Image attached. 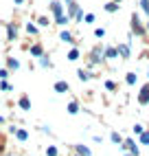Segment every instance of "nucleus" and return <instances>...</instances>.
I'll return each mask as SVG.
<instances>
[{
	"label": "nucleus",
	"mask_w": 149,
	"mask_h": 156,
	"mask_svg": "<svg viewBox=\"0 0 149 156\" xmlns=\"http://www.w3.org/2000/svg\"><path fill=\"white\" fill-rule=\"evenodd\" d=\"M101 59H103V46H94V48L90 51V55H88V66H90V68L99 66Z\"/></svg>",
	"instance_id": "nucleus-1"
},
{
	"label": "nucleus",
	"mask_w": 149,
	"mask_h": 156,
	"mask_svg": "<svg viewBox=\"0 0 149 156\" xmlns=\"http://www.w3.org/2000/svg\"><path fill=\"white\" fill-rule=\"evenodd\" d=\"M145 33H147V27H143V22H140V18H138V13H132V35L143 37Z\"/></svg>",
	"instance_id": "nucleus-2"
},
{
	"label": "nucleus",
	"mask_w": 149,
	"mask_h": 156,
	"mask_svg": "<svg viewBox=\"0 0 149 156\" xmlns=\"http://www.w3.org/2000/svg\"><path fill=\"white\" fill-rule=\"evenodd\" d=\"M50 13L53 16H55V18H61V16H66V13H64V2H61V0H50Z\"/></svg>",
	"instance_id": "nucleus-3"
},
{
	"label": "nucleus",
	"mask_w": 149,
	"mask_h": 156,
	"mask_svg": "<svg viewBox=\"0 0 149 156\" xmlns=\"http://www.w3.org/2000/svg\"><path fill=\"white\" fill-rule=\"evenodd\" d=\"M138 103H140V106H147L149 103V81L140 88V92H138Z\"/></svg>",
	"instance_id": "nucleus-4"
},
{
	"label": "nucleus",
	"mask_w": 149,
	"mask_h": 156,
	"mask_svg": "<svg viewBox=\"0 0 149 156\" xmlns=\"http://www.w3.org/2000/svg\"><path fill=\"white\" fill-rule=\"evenodd\" d=\"M114 57H119V48L116 46H105L103 48V59H114Z\"/></svg>",
	"instance_id": "nucleus-5"
},
{
	"label": "nucleus",
	"mask_w": 149,
	"mask_h": 156,
	"mask_svg": "<svg viewBox=\"0 0 149 156\" xmlns=\"http://www.w3.org/2000/svg\"><path fill=\"white\" fill-rule=\"evenodd\" d=\"M66 7H68V13H66L68 18H77V13L81 11V7H79L77 2H74V0H72V2H70V5H66Z\"/></svg>",
	"instance_id": "nucleus-6"
},
{
	"label": "nucleus",
	"mask_w": 149,
	"mask_h": 156,
	"mask_svg": "<svg viewBox=\"0 0 149 156\" xmlns=\"http://www.w3.org/2000/svg\"><path fill=\"white\" fill-rule=\"evenodd\" d=\"M74 150H77V156H92V150L88 145H74Z\"/></svg>",
	"instance_id": "nucleus-7"
},
{
	"label": "nucleus",
	"mask_w": 149,
	"mask_h": 156,
	"mask_svg": "<svg viewBox=\"0 0 149 156\" xmlns=\"http://www.w3.org/2000/svg\"><path fill=\"white\" fill-rule=\"evenodd\" d=\"M116 48H119V55H121L123 59H127V57H130V53H132V51H130V42H127V44H121V46H116Z\"/></svg>",
	"instance_id": "nucleus-8"
},
{
	"label": "nucleus",
	"mask_w": 149,
	"mask_h": 156,
	"mask_svg": "<svg viewBox=\"0 0 149 156\" xmlns=\"http://www.w3.org/2000/svg\"><path fill=\"white\" fill-rule=\"evenodd\" d=\"M18 37V27L16 24H9L7 27V40H16Z\"/></svg>",
	"instance_id": "nucleus-9"
},
{
	"label": "nucleus",
	"mask_w": 149,
	"mask_h": 156,
	"mask_svg": "<svg viewBox=\"0 0 149 156\" xmlns=\"http://www.w3.org/2000/svg\"><path fill=\"white\" fill-rule=\"evenodd\" d=\"M125 81H127V86H134L136 81H138V75H136L134 70H130V73H127V75H125Z\"/></svg>",
	"instance_id": "nucleus-10"
},
{
	"label": "nucleus",
	"mask_w": 149,
	"mask_h": 156,
	"mask_svg": "<svg viewBox=\"0 0 149 156\" xmlns=\"http://www.w3.org/2000/svg\"><path fill=\"white\" fill-rule=\"evenodd\" d=\"M31 55H33V57H42V55H44L42 44H33V46H31Z\"/></svg>",
	"instance_id": "nucleus-11"
},
{
	"label": "nucleus",
	"mask_w": 149,
	"mask_h": 156,
	"mask_svg": "<svg viewBox=\"0 0 149 156\" xmlns=\"http://www.w3.org/2000/svg\"><path fill=\"white\" fill-rule=\"evenodd\" d=\"M18 106L22 108V110H31V101H29V97L22 95V97H20V101H18Z\"/></svg>",
	"instance_id": "nucleus-12"
},
{
	"label": "nucleus",
	"mask_w": 149,
	"mask_h": 156,
	"mask_svg": "<svg viewBox=\"0 0 149 156\" xmlns=\"http://www.w3.org/2000/svg\"><path fill=\"white\" fill-rule=\"evenodd\" d=\"M7 66H9V70H18L20 68V62L16 57H7Z\"/></svg>",
	"instance_id": "nucleus-13"
},
{
	"label": "nucleus",
	"mask_w": 149,
	"mask_h": 156,
	"mask_svg": "<svg viewBox=\"0 0 149 156\" xmlns=\"http://www.w3.org/2000/svg\"><path fill=\"white\" fill-rule=\"evenodd\" d=\"M40 66H42V68H50V66H53V64H50V57H48L46 53L40 57Z\"/></svg>",
	"instance_id": "nucleus-14"
},
{
	"label": "nucleus",
	"mask_w": 149,
	"mask_h": 156,
	"mask_svg": "<svg viewBox=\"0 0 149 156\" xmlns=\"http://www.w3.org/2000/svg\"><path fill=\"white\" fill-rule=\"evenodd\" d=\"M55 92H68V84L66 81H55Z\"/></svg>",
	"instance_id": "nucleus-15"
},
{
	"label": "nucleus",
	"mask_w": 149,
	"mask_h": 156,
	"mask_svg": "<svg viewBox=\"0 0 149 156\" xmlns=\"http://www.w3.org/2000/svg\"><path fill=\"white\" fill-rule=\"evenodd\" d=\"M105 11H108V13H116V11H119V5H116V2H112V0H110V2L105 5Z\"/></svg>",
	"instance_id": "nucleus-16"
},
{
	"label": "nucleus",
	"mask_w": 149,
	"mask_h": 156,
	"mask_svg": "<svg viewBox=\"0 0 149 156\" xmlns=\"http://www.w3.org/2000/svg\"><path fill=\"white\" fill-rule=\"evenodd\" d=\"M68 59H70V62H77V59H79V48H70V51H68Z\"/></svg>",
	"instance_id": "nucleus-17"
},
{
	"label": "nucleus",
	"mask_w": 149,
	"mask_h": 156,
	"mask_svg": "<svg viewBox=\"0 0 149 156\" xmlns=\"http://www.w3.org/2000/svg\"><path fill=\"white\" fill-rule=\"evenodd\" d=\"M77 77H79L81 81H88V79H90V73L83 70V68H79V70H77Z\"/></svg>",
	"instance_id": "nucleus-18"
},
{
	"label": "nucleus",
	"mask_w": 149,
	"mask_h": 156,
	"mask_svg": "<svg viewBox=\"0 0 149 156\" xmlns=\"http://www.w3.org/2000/svg\"><path fill=\"white\" fill-rule=\"evenodd\" d=\"M68 112H70V114H77V112H79V101H70V103H68Z\"/></svg>",
	"instance_id": "nucleus-19"
},
{
	"label": "nucleus",
	"mask_w": 149,
	"mask_h": 156,
	"mask_svg": "<svg viewBox=\"0 0 149 156\" xmlns=\"http://www.w3.org/2000/svg\"><path fill=\"white\" fill-rule=\"evenodd\" d=\"M16 136H18V141H26L29 139V132L26 130H16Z\"/></svg>",
	"instance_id": "nucleus-20"
},
{
	"label": "nucleus",
	"mask_w": 149,
	"mask_h": 156,
	"mask_svg": "<svg viewBox=\"0 0 149 156\" xmlns=\"http://www.w3.org/2000/svg\"><path fill=\"white\" fill-rule=\"evenodd\" d=\"M37 31H40V29H37L33 22H29V24H26V33H31V35H37Z\"/></svg>",
	"instance_id": "nucleus-21"
},
{
	"label": "nucleus",
	"mask_w": 149,
	"mask_h": 156,
	"mask_svg": "<svg viewBox=\"0 0 149 156\" xmlns=\"http://www.w3.org/2000/svg\"><path fill=\"white\" fill-rule=\"evenodd\" d=\"M59 37L64 40V42H72V35H70V31H61Z\"/></svg>",
	"instance_id": "nucleus-22"
},
{
	"label": "nucleus",
	"mask_w": 149,
	"mask_h": 156,
	"mask_svg": "<svg viewBox=\"0 0 149 156\" xmlns=\"http://www.w3.org/2000/svg\"><path fill=\"white\" fill-rule=\"evenodd\" d=\"M55 22H57L59 27H64V24H68V22H70V18H68V16H61V18H55Z\"/></svg>",
	"instance_id": "nucleus-23"
},
{
	"label": "nucleus",
	"mask_w": 149,
	"mask_h": 156,
	"mask_svg": "<svg viewBox=\"0 0 149 156\" xmlns=\"http://www.w3.org/2000/svg\"><path fill=\"white\" fill-rule=\"evenodd\" d=\"M140 143H143V145H149V132H147V130L140 134Z\"/></svg>",
	"instance_id": "nucleus-24"
},
{
	"label": "nucleus",
	"mask_w": 149,
	"mask_h": 156,
	"mask_svg": "<svg viewBox=\"0 0 149 156\" xmlns=\"http://www.w3.org/2000/svg\"><path fill=\"white\" fill-rule=\"evenodd\" d=\"M110 139H112V143H119V145H123V139H121V134H116V132H114Z\"/></svg>",
	"instance_id": "nucleus-25"
},
{
	"label": "nucleus",
	"mask_w": 149,
	"mask_h": 156,
	"mask_svg": "<svg viewBox=\"0 0 149 156\" xmlns=\"http://www.w3.org/2000/svg\"><path fill=\"white\" fill-rule=\"evenodd\" d=\"M37 24H40V27H46V24H48V18H46V16H40V18H37Z\"/></svg>",
	"instance_id": "nucleus-26"
},
{
	"label": "nucleus",
	"mask_w": 149,
	"mask_h": 156,
	"mask_svg": "<svg viewBox=\"0 0 149 156\" xmlns=\"http://www.w3.org/2000/svg\"><path fill=\"white\" fill-rule=\"evenodd\" d=\"M0 88H2V90H11L13 86H11V84H9V81H7V79H2V81H0Z\"/></svg>",
	"instance_id": "nucleus-27"
},
{
	"label": "nucleus",
	"mask_w": 149,
	"mask_h": 156,
	"mask_svg": "<svg viewBox=\"0 0 149 156\" xmlns=\"http://www.w3.org/2000/svg\"><path fill=\"white\" fill-rule=\"evenodd\" d=\"M143 132H145V128L140 126V123H136V126H134V134H138V136H140Z\"/></svg>",
	"instance_id": "nucleus-28"
},
{
	"label": "nucleus",
	"mask_w": 149,
	"mask_h": 156,
	"mask_svg": "<svg viewBox=\"0 0 149 156\" xmlns=\"http://www.w3.org/2000/svg\"><path fill=\"white\" fill-rule=\"evenodd\" d=\"M105 88H108V90H116V84L112 79H105Z\"/></svg>",
	"instance_id": "nucleus-29"
},
{
	"label": "nucleus",
	"mask_w": 149,
	"mask_h": 156,
	"mask_svg": "<svg viewBox=\"0 0 149 156\" xmlns=\"http://www.w3.org/2000/svg\"><path fill=\"white\" fill-rule=\"evenodd\" d=\"M46 156H57V147H55V145H50V147L46 150Z\"/></svg>",
	"instance_id": "nucleus-30"
},
{
	"label": "nucleus",
	"mask_w": 149,
	"mask_h": 156,
	"mask_svg": "<svg viewBox=\"0 0 149 156\" xmlns=\"http://www.w3.org/2000/svg\"><path fill=\"white\" fill-rule=\"evenodd\" d=\"M140 7H143V11L149 16V0H140Z\"/></svg>",
	"instance_id": "nucleus-31"
},
{
	"label": "nucleus",
	"mask_w": 149,
	"mask_h": 156,
	"mask_svg": "<svg viewBox=\"0 0 149 156\" xmlns=\"http://www.w3.org/2000/svg\"><path fill=\"white\" fill-rule=\"evenodd\" d=\"M5 147H7V139L0 134V152H5Z\"/></svg>",
	"instance_id": "nucleus-32"
},
{
	"label": "nucleus",
	"mask_w": 149,
	"mask_h": 156,
	"mask_svg": "<svg viewBox=\"0 0 149 156\" xmlns=\"http://www.w3.org/2000/svg\"><path fill=\"white\" fill-rule=\"evenodd\" d=\"M83 20H86L88 24H92V22H94V13H86V18H83Z\"/></svg>",
	"instance_id": "nucleus-33"
},
{
	"label": "nucleus",
	"mask_w": 149,
	"mask_h": 156,
	"mask_svg": "<svg viewBox=\"0 0 149 156\" xmlns=\"http://www.w3.org/2000/svg\"><path fill=\"white\" fill-rule=\"evenodd\" d=\"M94 35H97V37H103V35H105V29H97V31H94Z\"/></svg>",
	"instance_id": "nucleus-34"
},
{
	"label": "nucleus",
	"mask_w": 149,
	"mask_h": 156,
	"mask_svg": "<svg viewBox=\"0 0 149 156\" xmlns=\"http://www.w3.org/2000/svg\"><path fill=\"white\" fill-rule=\"evenodd\" d=\"M7 75H9V70H7V68H0V77L7 79Z\"/></svg>",
	"instance_id": "nucleus-35"
},
{
	"label": "nucleus",
	"mask_w": 149,
	"mask_h": 156,
	"mask_svg": "<svg viewBox=\"0 0 149 156\" xmlns=\"http://www.w3.org/2000/svg\"><path fill=\"white\" fill-rule=\"evenodd\" d=\"M13 2H16V5H22V2H24V0H13Z\"/></svg>",
	"instance_id": "nucleus-36"
},
{
	"label": "nucleus",
	"mask_w": 149,
	"mask_h": 156,
	"mask_svg": "<svg viewBox=\"0 0 149 156\" xmlns=\"http://www.w3.org/2000/svg\"><path fill=\"white\" fill-rule=\"evenodd\" d=\"M64 2H66V5H70V2H72V0H64Z\"/></svg>",
	"instance_id": "nucleus-37"
},
{
	"label": "nucleus",
	"mask_w": 149,
	"mask_h": 156,
	"mask_svg": "<svg viewBox=\"0 0 149 156\" xmlns=\"http://www.w3.org/2000/svg\"><path fill=\"white\" fill-rule=\"evenodd\" d=\"M112 2H116V5H119V2H121V0H112Z\"/></svg>",
	"instance_id": "nucleus-38"
},
{
	"label": "nucleus",
	"mask_w": 149,
	"mask_h": 156,
	"mask_svg": "<svg viewBox=\"0 0 149 156\" xmlns=\"http://www.w3.org/2000/svg\"><path fill=\"white\" fill-rule=\"evenodd\" d=\"M147 31H149V22H147Z\"/></svg>",
	"instance_id": "nucleus-39"
},
{
	"label": "nucleus",
	"mask_w": 149,
	"mask_h": 156,
	"mask_svg": "<svg viewBox=\"0 0 149 156\" xmlns=\"http://www.w3.org/2000/svg\"><path fill=\"white\" fill-rule=\"evenodd\" d=\"M125 156H132V154H125Z\"/></svg>",
	"instance_id": "nucleus-40"
}]
</instances>
